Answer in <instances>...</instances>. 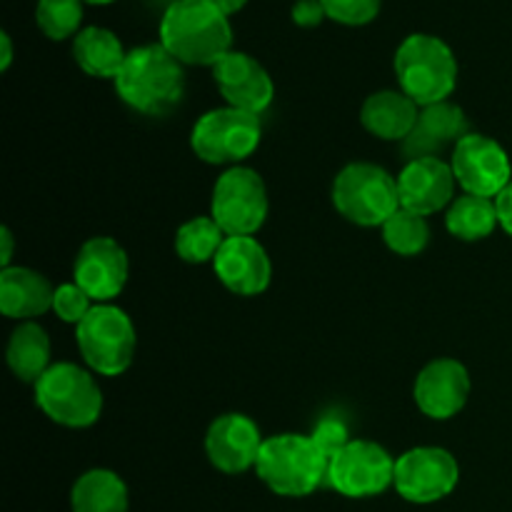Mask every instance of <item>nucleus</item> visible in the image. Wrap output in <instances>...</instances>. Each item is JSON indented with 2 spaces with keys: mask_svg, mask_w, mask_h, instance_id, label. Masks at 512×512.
Instances as JSON below:
<instances>
[{
  "mask_svg": "<svg viewBox=\"0 0 512 512\" xmlns=\"http://www.w3.org/2000/svg\"><path fill=\"white\" fill-rule=\"evenodd\" d=\"M130 278V260L123 245L110 235H95L80 245L73 260V283L93 298L95 305L120 298Z\"/></svg>",
  "mask_w": 512,
  "mask_h": 512,
  "instance_id": "nucleus-13",
  "label": "nucleus"
},
{
  "mask_svg": "<svg viewBox=\"0 0 512 512\" xmlns=\"http://www.w3.org/2000/svg\"><path fill=\"white\" fill-rule=\"evenodd\" d=\"M498 225L500 220L495 200L483 198V195L460 193L445 210V228L453 238L463 240V243H478V240L490 238Z\"/></svg>",
  "mask_w": 512,
  "mask_h": 512,
  "instance_id": "nucleus-25",
  "label": "nucleus"
},
{
  "mask_svg": "<svg viewBox=\"0 0 512 512\" xmlns=\"http://www.w3.org/2000/svg\"><path fill=\"white\" fill-rule=\"evenodd\" d=\"M380 235H383V243L388 245V250H393L400 258L420 255L430 245V238H433L428 218L408 208L395 210L388 223L380 228Z\"/></svg>",
  "mask_w": 512,
  "mask_h": 512,
  "instance_id": "nucleus-27",
  "label": "nucleus"
},
{
  "mask_svg": "<svg viewBox=\"0 0 512 512\" xmlns=\"http://www.w3.org/2000/svg\"><path fill=\"white\" fill-rule=\"evenodd\" d=\"M210 3H213L220 13H225L230 18V15L240 13V10L248 5V0H210Z\"/></svg>",
  "mask_w": 512,
  "mask_h": 512,
  "instance_id": "nucleus-36",
  "label": "nucleus"
},
{
  "mask_svg": "<svg viewBox=\"0 0 512 512\" xmlns=\"http://www.w3.org/2000/svg\"><path fill=\"white\" fill-rule=\"evenodd\" d=\"M495 208H498L500 228L512 238V183L495 198Z\"/></svg>",
  "mask_w": 512,
  "mask_h": 512,
  "instance_id": "nucleus-33",
  "label": "nucleus"
},
{
  "mask_svg": "<svg viewBox=\"0 0 512 512\" xmlns=\"http://www.w3.org/2000/svg\"><path fill=\"white\" fill-rule=\"evenodd\" d=\"M50 358H53V345L43 325L35 320L15 325L8 338V348H5V363L20 383H38L45 370L53 365Z\"/></svg>",
  "mask_w": 512,
  "mask_h": 512,
  "instance_id": "nucleus-22",
  "label": "nucleus"
},
{
  "mask_svg": "<svg viewBox=\"0 0 512 512\" xmlns=\"http://www.w3.org/2000/svg\"><path fill=\"white\" fill-rule=\"evenodd\" d=\"M468 133V118L458 103L445 100V103L425 105V108H420L413 133L400 143V153L405 155V160L440 158L448 148L453 153L455 145Z\"/></svg>",
  "mask_w": 512,
  "mask_h": 512,
  "instance_id": "nucleus-19",
  "label": "nucleus"
},
{
  "mask_svg": "<svg viewBox=\"0 0 512 512\" xmlns=\"http://www.w3.org/2000/svg\"><path fill=\"white\" fill-rule=\"evenodd\" d=\"M260 140H263L260 115L233 105L208 110L195 120L190 130V148L195 158L225 170L243 165L260 148Z\"/></svg>",
  "mask_w": 512,
  "mask_h": 512,
  "instance_id": "nucleus-8",
  "label": "nucleus"
},
{
  "mask_svg": "<svg viewBox=\"0 0 512 512\" xmlns=\"http://www.w3.org/2000/svg\"><path fill=\"white\" fill-rule=\"evenodd\" d=\"M473 380L468 368L455 358H433L420 368L413 383V400L430 420H450L468 405Z\"/></svg>",
  "mask_w": 512,
  "mask_h": 512,
  "instance_id": "nucleus-14",
  "label": "nucleus"
},
{
  "mask_svg": "<svg viewBox=\"0 0 512 512\" xmlns=\"http://www.w3.org/2000/svg\"><path fill=\"white\" fill-rule=\"evenodd\" d=\"M395 460L398 458H393L375 440L353 438L340 453L330 458L325 485L343 498H375L393 488Z\"/></svg>",
  "mask_w": 512,
  "mask_h": 512,
  "instance_id": "nucleus-10",
  "label": "nucleus"
},
{
  "mask_svg": "<svg viewBox=\"0 0 512 512\" xmlns=\"http://www.w3.org/2000/svg\"><path fill=\"white\" fill-rule=\"evenodd\" d=\"M310 438H313V443L318 445L320 453L328 458V463L335 453H340V450L353 440L348 433V425H345L340 418L320 420V423L313 428V433H310Z\"/></svg>",
  "mask_w": 512,
  "mask_h": 512,
  "instance_id": "nucleus-31",
  "label": "nucleus"
},
{
  "mask_svg": "<svg viewBox=\"0 0 512 512\" xmlns=\"http://www.w3.org/2000/svg\"><path fill=\"white\" fill-rule=\"evenodd\" d=\"M290 18L298 28H318L328 15H325V8L320 0H298L290 10Z\"/></svg>",
  "mask_w": 512,
  "mask_h": 512,
  "instance_id": "nucleus-32",
  "label": "nucleus"
},
{
  "mask_svg": "<svg viewBox=\"0 0 512 512\" xmlns=\"http://www.w3.org/2000/svg\"><path fill=\"white\" fill-rule=\"evenodd\" d=\"M95 308L93 298L85 293L80 285L75 283H63L55 288V298H53V313L58 315L63 323L75 325L78 328L80 323L85 320V315Z\"/></svg>",
  "mask_w": 512,
  "mask_h": 512,
  "instance_id": "nucleus-30",
  "label": "nucleus"
},
{
  "mask_svg": "<svg viewBox=\"0 0 512 512\" xmlns=\"http://www.w3.org/2000/svg\"><path fill=\"white\" fill-rule=\"evenodd\" d=\"M225 238L218 223L210 215H195V218L185 220L178 230H175L173 248L183 263L188 265H213L215 255L223 248Z\"/></svg>",
  "mask_w": 512,
  "mask_h": 512,
  "instance_id": "nucleus-26",
  "label": "nucleus"
},
{
  "mask_svg": "<svg viewBox=\"0 0 512 512\" xmlns=\"http://www.w3.org/2000/svg\"><path fill=\"white\" fill-rule=\"evenodd\" d=\"M330 200L348 223L358 228H383L400 208L398 175L388 173L378 163L355 160L335 175Z\"/></svg>",
  "mask_w": 512,
  "mask_h": 512,
  "instance_id": "nucleus-5",
  "label": "nucleus"
},
{
  "mask_svg": "<svg viewBox=\"0 0 512 512\" xmlns=\"http://www.w3.org/2000/svg\"><path fill=\"white\" fill-rule=\"evenodd\" d=\"M400 208L413 213L430 215L448 210L450 203L458 198V180H455L450 160L443 158H418L405 160L398 173Z\"/></svg>",
  "mask_w": 512,
  "mask_h": 512,
  "instance_id": "nucleus-17",
  "label": "nucleus"
},
{
  "mask_svg": "<svg viewBox=\"0 0 512 512\" xmlns=\"http://www.w3.org/2000/svg\"><path fill=\"white\" fill-rule=\"evenodd\" d=\"M325 8V15L340 25L360 28L378 18L383 0H320Z\"/></svg>",
  "mask_w": 512,
  "mask_h": 512,
  "instance_id": "nucleus-29",
  "label": "nucleus"
},
{
  "mask_svg": "<svg viewBox=\"0 0 512 512\" xmlns=\"http://www.w3.org/2000/svg\"><path fill=\"white\" fill-rule=\"evenodd\" d=\"M265 438L258 423L243 413H223L208 425L205 455L210 465L225 475H240L255 470Z\"/></svg>",
  "mask_w": 512,
  "mask_h": 512,
  "instance_id": "nucleus-15",
  "label": "nucleus"
},
{
  "mask_svg": "<svg viewBox=\"0 0 512 512\" xmlns=\"http://www.w3.org/2000/svg\"><path fill=\"white\" fill-rule=\"evenodd\" d=\"M128 485L115 470L93 468L80 475L70 490L73 512H128Z\"/></svg>",
  "mask_w": 512,
  "mask_h": 512,
  "instance_id": "nucleus-24",
  "label": "nucleus"
},
{
  "mask_svg": "<svg viewBox=\"0 0 512 512\" xmlns=\"http://www.w3.org/2000/svg\"><path fill=\"white\" fill-rule=\"evenodd\" d=\"M160 45L183 65L213 68L233 50L230 18L210 0H173L160 18Z\"/></svg>",
  "mask_w": 512,
  "mask_h": 512,
  "instance_id": "nucleus-2",
  "label": "nucleus"
},
{
  "mask_svg": "<svg viewBox=\"0 0 512 512\" xmlns=\"http://www.w3.org/2000/svg\"><path fill=\"white\" fill-rule=\"evenodd\" d=\"M268 213V185L258 170L235 165L215 180L210 195V218L223 228L228 238L255 235L268 220Z\"/></svg>",
  "mask_w": 512,
  "mask_h": 512,
  "instance_id": "nucleus-9",
  "label": "nucleus"
},
{
  "mask_svg": "<svg viewBox=\"0 0 512 512\" xmlns=\"http://www.w3.org/2000/svg\"><path fill=\"white\" fill-rule=\"evenodd\" d=\"M85 3H90V5H108V3H115V0H85Z\"/></svg>",
  "mask_w": 512,
  "mask_h": 512,
  "instance_id": "nucleus-37",
  "label": "nucleus"
},
{
  "mask_svg": "<svg viewBox=\"0 0 512 512\" xmlns=\"http://www.w3.org/2000/svg\"><path fill=\"white\" fill-rule=\"evenodd\" d=\"M213 270L225 290L240 298H255L270 288L273 263L255 235H233L225 238L223 248L215 255Z\"/></svg>",
  "mask_w": 512,
  "mask_h": 512,
  "instance_id": "nucleus-16",
  "label": "nucleus"
},
{
  "mask_svg": "<svg viewBox=\"0 0 512 512\" xmlns=\"http://www.w3.org/2000/svg\"><path fill=\"white\" fill-rule=\"evenodd\" d=\"M393 68L400 90L420 108L445 103L458 88V58L438 35H408L395 50Z\"/></svg>",
  "mask_w": 512,
  "mask_h": 512,
  "instance_id": "nucleus-3",
  "label": "nucleus"
},
{
  "mask_svg": "<svg viewBox=\"0 0 512 512\" xmlns=\"http://www.w3.org/2000/svg\"><path fill=\"white\" fill-rule=\"evenodd\" d=\"M55 288L43 273L25 265L0 270V313L15 323H28L53 310Z\"/></svg>",
  "mask_w": 512,
  "mask_h": 512,
  "instance_id": "nucleus-20",
  "label": "nucleus"
},
{
  "mask_svg": "<svg viewBox=\"0 0 512 512\" xmlns=\"http://www.w3.org/2000/svg\"><path fill=\"white\" fill-rule=\"evenodd\" d=\"M35 405L50 423L85 430L103 415V390L95 373L78 363H53L33 385Z\"/></svg>",
  "mask_w": 512,
  "mask_h": 512,
  "instance_id": "nucleus-6",
  "label": "nucleus"
},
{
  "mask_svg": "<svg viewBox=\"0 0 512 512\" xmlns=\"http://www.w3.org/2000/svg\"><path fill=\"white\" fill-rule=\"evenodd\" d=\"M460 483V463L450 450L418 445L395 460L393 488L408 503L430 505L448 498Z\"/></svg>",
  "mask_w": 512,
  "mask_h": 512,
  "instance_id": "nucleus-11",
  "label": "nucleus"
},
{
  "mask_svg": "<svg viewBox=\"0 0 512 512\" xmlns=\"http://www.w3.org/2000/svg\"><path fill=\"white\" fill-rule=\"evenodd\" d=\"M213 78L218 85L225 105L248 110V113H265L273 105L275 83L268 70L248 53L230 50L225 58L213 65Z\"/></svg>",
  "mask_w": 512,
  "mask_h": 512,
  "instance_id": "nucleus-18",
  "label": "nucleus"
},
{
  "mask_svg": "<svg viewBox=\"0 0 512 512\" xmlns=\"http://www.w3.org/2000/svg\"><path fill=\"white\" fill-rule=\"evenodd\" d=\"M458 188L470 195L498 198L512 183L510 155L495 138L483 133H468L450 153Z\"/></svg>",
  "mask_w": 512,
  "mask_h": 512,
  "instance_id": "nucleus-12",
  "label": "nucleus"
},
{
  "mask_svg": "<svg viewBox=\"0 0 512 512\" xmlns=\"http://www.w3.org/2000/svg\"><path fill=\"white\" fill-rule=\"evenodd\" d=\"M0 50H3L0 53V70H8L10 63H13V40H10V35L5 30L0 33Z\"/></svg>",
  "mask_w": 512,
  "mask_h": 512,
  "instance_id": "nucleus-35",
  "label": "nucleus"
},
{
  "mask_svg": "<svg viewBox=\"0 0 512 512\" xmlns=\"http://www.w3.org/2000/svg\"><path fill=\"white\" fill-rule=\"evenodd\" d=\"M13 258H15V235L13 230L5 225V228H0V265H3V268H10V265H13Z\"/></svg>",
  "mask_w": 512,
  "mask_h": 512,
  "instance_id": "nucleus-34",
  "label": "nucleus"
},
{
  "mask_svg": "<svg viewBox=\"0 0 512 512\" xmlns=\"http://www.w3.org/2000/svg\"><path fill=\"white\" fill-rule=\"evenodd\" d=\"M115 93L135 113L160 118L173 113L185 95V65L160 43L140 45L128 50Z\"/></svg>",
  "mask_w": 512,
  "mask_h": 512,
  "instance_id": "nucleus-1",
  "label": "nucleus"
},
{
  "mask_svg": "<svg viewBox=\"0 0 512 512\" xmlns=\"http://www.w3.org/2000/svg\"><path fill=\"white\" fill-rule=\"evenodd\" d=\"M80 358L95 375L118 378L133 365L138 350L135 323L115 303L95 305L83 323L75 328Z\"/></svg>",
  "mask_w": 512,
  "mask_h": 512,
  "instance_id": "nucleus-7",
  "label": "nucleus"
},
{
  "mask_svg": "<svg viewBox=\"0 0 512 512\" xmlns=\"http://www.w3.org/2000/svg\"><path fill=\"white\" fill-rule=\"evenodd\" d=\"M73 58L78 68L90 78L115 80L128 58V50L113 30L88 25L73 38Z\"/></svg>",
  "mask_w": 512,
  "mask_h": 512,
  "instance_id": "nucleus-23",
  "label": "nucleus"
},
{
  "mask_svg": "<svg viewBox=\"0 0 512 512\" xmlns=\"http://www.w3.org/2000/svg\"><path fill=\"white\" fill-rule=\"evenodd\" d=\"M255 473L280 498H308L325 485L328 458L310 435H270L260 448Z\"/></svg>",
  "mask_w": 512,
  "mask_h": 512,
  "instance_id": "nucleus-4",
  "label": "nucleus"
},
{
  "mask_svg": "<svg viewBox=\"0 0 512 512\" xmlns=\"http://www.w3.org/2000/svg\"><path fill=\"white\" fill-rule=\"evenodd\" d=\"M85 0H38L35 5V23L40 33L50 40L75 38L83 23Z\"/></svg>",
  "mask_w": 512,
  "mask_h": 512,
  "instance_id": "nucleus-28",
  "label": "nucleus"
},
{
  "mask_svg": "<svg viewBox=\"0 0 512 512\" xmlns=\"http://www.w3.org/2000/svg\"><path fill=\"white\" fill-rule=\"evenodd\" d=\"M420 105L403 90H378L360 108V125L385 143H403L418 123Z\"/></svg>",
  "mask_w": 512,
  "mask_h": 512,
  "instance_id": "nucleus-21",
  "label": "nucleus"
}]
</instances>
